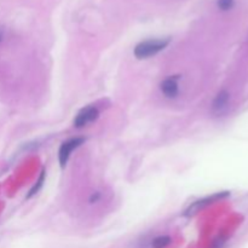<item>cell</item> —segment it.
Here are the masks:
<instances>
[{
	"instance_id": "cell-1",
	"label": "cell",
	"mask_w": 248,
	"mask_h": 248,
	"mask_svg": "<svg viewBox=\"0 0 248 248\" xmlns=\"http://www.w3.org/2000/svg\"><path fill=\"white\" fill-rule=\"evenodd\" d=\"M169 45V40H148L138 44L135 48L136 57L142 60V58H149L150 56L156 55L161 50H164Z\"/></svg>"
},
{
	"instance_id": "cell-6",
	"label": "cell",
	"mask_w": 248,
	"mask_h": 248,
	"mask_svg": "<svg viewBox=\"0 0 248 248\" xmlns=\"http://www.w3.org/2000/svg\"><path fill=\"white\" fill-rule=\"evenodd\" d=\"M222 196H223L222 194H218V195H213V196H210V198H207V199H203V200L196 201V202H194L193 205H191L190 207H189L188 210H186V216H193V215H195V213L198 212V211L200 210V208H203L206 205H208V203H211V202H212V201L217 200V199L222 198Z\"/></svg>"
},
{
	"instance_id": "cell-10",
	"label": "cell",
	"mask_w": 248,
	"mask_h": 248,
	"mask_svg": "<svg viewBox=\"0 0 248 248\" xmlns=\"http://www.w3.org/2000/svg\"><path fill=\"white\" fill-rule=\"evenodd\" d=\"M98 198H99V194H96V196L92 195L91 200H90V201H91V202H93V201H97V200H98Z\"/></svg>"
},
{
	"instance_id": "cell-11",
	"label": "cell",
	"mask_w": 248,
	"mask_h": 248,
	"mask_svg": "<svg viewBox=\"0 0 248 248\" xmlns=\"http://www.w3.org/2000/svg\"><path fill=\"white\" fill-rule=\"evenodd\" d=\"M1 39H2V33L1 31H0V43H1Z\"/></svg>"
},
{
	"instance_id": "cell-2",
	"label": "cell",
	"mask_w": 248,
	"mask_h": 248,
	"mask_svg": "<svg viewBox=\"0 0 248 248\" xmlns=\"http://www.w3.org/2000/svg\"><path fill=\"white\" fill-rule=\"evenodd\" d=\"M98 118V109L96 107H86V108L81 109V110L78 113L77 118L74 120V125L77 127H84L87 124L92 123L96 119Z\"/></svg>"
},
{
	"instance_id": "cell-4",
	"label": "cell",
	"mask_w": 248,
	"mask_h": 248,
	"mask_svg": "<svg viewBox=\"0 0 248 248\" xmlns=\"http://www.w3.org/2000/svg\"><path fill=\"white\" fill-rule=\"evenodd\" d=\"M229 99H230V94L227 90H222L216 96L215 101H213L212 104V110L215 113L220 114L227 109L228 104H229Z\"/></svg>"
},
{
	"instance_id": "cell-3",
	"label": "cell",
	"mask_w": 248,
	"mask_h": 248,
	"mask_svg": "<svg viewBox=\"0 0 248 248\" xmlns=\"http://www.w3.org/2000/svg\"><path fill=\"white\" fill-rule=\"evenodd\" d=\"M82 142H84L82 138H73V140H68V142H64L62 145H61L60 154H58V156H60L61 166L62 167L65 166V164H67L68 159H69L70 156V153H72L75 148L79 147Z\"/></svg>"
},
{
	"instance_id": "cell-9",
	"label": "cell",
	"mask_w": 248,
	"mask_h": 248,
	"mask_svg": "<svg viewBox=\"0 0 248 248\" xmlns=\"http://www.w3.org/2000/svg\"><path fill=\"white\" fill-rule=\"evenodd\" d=\"M235 0H218V7L223 11H228L234 6Z\"/></svg>"
},
{
	"instance_id": "cell-8",
	"label": "cell",
	"mask_w": 248,
	"mask_h": 248,
	"mask_svg": "<svg viewBox=\"0 0 248 248\" xmlns=\"http://www.w3.org/2000/svg\"><path fill=\"white\" fill-rule=\"evenodd\" d=\"M44 179H45V171H43V172H41V176H40V178H39V181L36 182V184H35V186H34V188L31 189V191H29V194H28V198H31V196L35 195V194L38 193V191H39V189H40L41 186H43Z\"/></svg>"
},
{
	"instance_id": "cell-7",
	"label": "cell",
	"mask_w": 248,
	"mask_h": 248,
	"mask_svg": "<svg viewBox=\"0 0 248 248\" xmlns=\"http://www.w3.org/2000/svg\"><path fill=\"white\" fill-rule=\"evenodd\" d=\"M171 244V237L164 235V236H159L156 239H154L152 246L153 248H166L169 245Z\"/></svg>"
},
{
	"instance_id": "cell-5",
	"label": "cell",
	"mask_w": 248,
	"mask_h": 248,
	"mask_svg": "<svg viewBox=\"0 0 248 248\" xmlns=\"http://www.w3.org/2000/svg\"><path fill=\"white\" fill-rule=\"evenodd\" d=\"M161 91L169 98H174L178 94V84L177 78H169L161 84Z\"/></svg>"
}]
</instances>
